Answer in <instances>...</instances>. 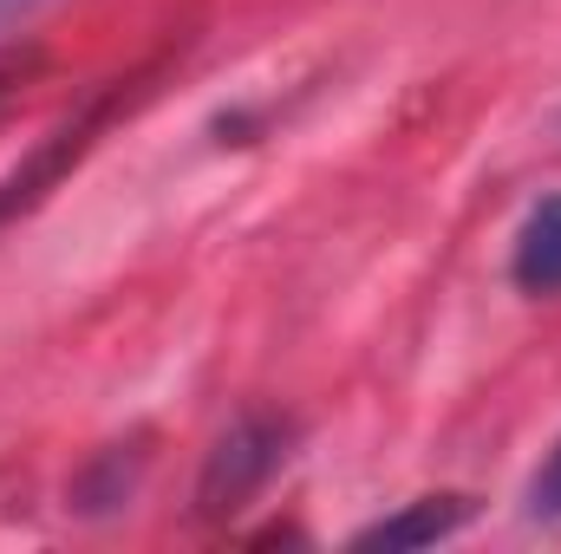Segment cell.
<instances>
[{
	"mask_svg": "<svg viewBox=\"0 0 561 554\" xmlns=\"http://www.w3.org/2000/svg\"><path fill=\"white\" fill-rule=\"evenodd\" d=\"M287 443H294V424L268 412H249L242 424H229L196 476V516H236L242 503H255L268 489V476L287 463Z\"/></svg>",
	"mask_w": 561,
	"mask_h": 554,
	"instance_id": "cell-1",
	"label": "cell"
},
{
	"mask_svg": "<svg viewBox=\"0 0 561 554\" xmlns=\"http://www.w3.org/2000/svg\"><path fill=\"white\" fill-rule=\"evenodd\" d=\"M470 522V503L463 496H419V503H405V509H392V516H379L373 529H359L353 535V549H431V542H444V535H457Z\"/></svg>",
	"mask_w": 561,
	"mask_h": 554,
	"instance_id": "cell-2",
	"label": "cell"
},
{
	"mask_svg": "<svg viewBox=\"0 0 561 554\" xmlns=\"http://www.w3.org/2000/svg\"><path fill=\"white\" fill-rule=\"evenodd\" d=\"M510 280L536 300L561 293V196H542L523 229H516V255H510Z\"/></svg>",
	"mask_w": 561,
	"mask_h": 554,
	"instance_id": "cell-3",
	"label": "cell"
},
{
	"mask_svg": "<svg viewBox=\"0 0 561 554\" xmlns=\"http://www.w3.org/2000/svg\"><path fill=\"white\" fill-rule=\"evenodd\" d=\"M529 509L536 516H561V437H556V450H549V463L536 470V483H529Z\"/></svg>",
	"mask_w": 561,
	"mask_h": 554,
	"instance_id": "cell-4",
	"label": "cell"
},
{
	"mask_svg": "<svg viewBox=\"0 0 561 554\" xmlns=\"http://www.w3.org/2000/svg\"><path fill=\"white\" fill-rule=\"evenodd\" d=\"M46 0H0V33H13V26H26L33 13H39Z\"/></svg>",
	"mask_w": 561,
	"mask_h": 554,
	"instance_id": "cell-5",
	"label": "cell"
}]
</instances>
